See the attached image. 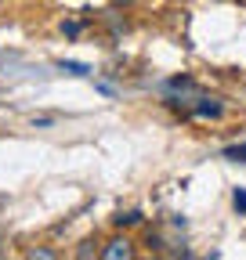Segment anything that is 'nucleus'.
<instances>
[{
	"label": "nucleus",
	"instance_id": "2",
	"mask_svg": "<svg viewBox=\"0 0 246 260\" xmlns=\"http://www.w3.org/2000/svg\"><path fill=\"white\" fill-rule=\"evenodd\" d=\"M102 256H105V260H131V256H134V242H131V239H112V242L102 249Z\"/></svg>",
	"mask_w": 246,
	"mask_h": 260
},
{
	"label": "nucleus",
	"instance_id": "3",
	"mask_svg": "<svg viewBox=\"0 0 246 260\" xmlns=\"http://www.w3.org/2000/svg\"><path fill=\"white\" fill-rule=\"evenodd\" d=\"M112 220H116V228H134V224H141V213L131 210V213H119V217H112Z\"/></svg>",
	"mask_w": 246,
	"mask_h": 260
},
{
	"label": "nucleus",
	"instance_id": "5",
	"mask_svg": "<svg viewBox=\"0 0 246 260\" xmlns=\"http://www.w3.org/2000/svg\"><path fill=\"white\" fill-rule=\"evenodd\" d=\"M58 69H66V73H76V76H87V65H80V61H58Z\"/></svg>",
	"mask_w": 246,
	"mask_h": 260
},
{
	"label": "nucleus",
	"instance_id": "9",
	"mask_svg": "<svg viewBox=\"0 0 246 260\" xmlns=\"http://www.w3.org/2000/svg\"><path fill=\"white\" fill-rule=\"evenodd\" d=\"M119 4H131V0H119Z\"/></svg>",
	"mask_w": 246,
	"mask_h": 260
},
{
	"label": "nucleus",
	"instance_id": "6",
	"mask_svg": "<svg viewBox=\"0 0 246 260\" xmlns=\"http://www.w3.org/2000/svg\"><path fill=\"white\" fill-rule=\"evenodd\" d=\"M232 203H235L239 213H246V188H235V199H232Z\"/></svg>",
	"mask_w": 246,
	"mask_h": 260
},
{
	"label": "nucleus",
	"instance_id": "8",
	"mask_svg": "<svg viewBox=\"0 0 246 260\" xmlns=\"http://www.w3.org/2000/svg\"><path fill=\"white\" fill-rule=\"evenodd\" d=\"M29 256H40V260H54L51 249H29Z\"/></svg>",
	"mask_w": 246,
	"mask_h": 260
},
{
	"label": "nucleus",
	"instance_id": "7",
	"mask_svg": "<svg viewBox=\"0 0 246 260\" xmlns=\"http://www.w3.org/2000/svg\"><path fill=\"white\" fill-rule=\"evenodd\" d=\"M90 253H102V249H95V242H83V246L76 249V256H90Z\"/></svg>",
	"mask_w": 246,
	"mask_h": 260
},
{
	"label": "nucleus",
	"instance_id": "4",
	"mask_svg": "<svg viewBox=\"0 0 246 260\" xmlns=\"http://www.w3.org/2000/svg\"><path fill=\"white\" fill-rule=\"evenodd\" d=\"M225 159H232V162H246V141H242V145H228V148H225Z\"/></svg>",
	"mask_w": 246,
	"mask_h": 260
},
{
	"label": "nucleus",
	"instance_id": "1",
	"mask_svg": "<svg viewBox=\"0 0 246 260\" xmlns=\"http://www.w3.org/2000/svg\"><path fill=\"white\" fill-rule=\"evenodd\" d=\"M192 116H199V119H221L225 116V105L218 102V98H196Z\"/></svg>",
	"mask_w": 246,
	"mask_h": 260
}]
</instances>
